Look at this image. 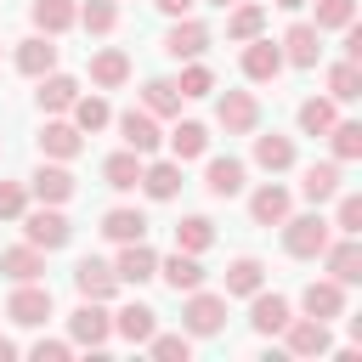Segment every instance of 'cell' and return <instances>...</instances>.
I'll return each instance as SVG.
<instances>
[{"mask_svg": "<svg viewBox=\"0 0 362 362\" xmlns=\"http://www.w3.org/2000/svg\"><path fill=\"white\" fill-rule=\"evenodd\" d=\"M102 238L107 243H136V238H147V215L130 209V204H119V209L102 215Z\"/></svg>", "mask_w": 362, "mask_h": 362, "instance_id": "4316f807", "label": "cell"}, {"mask_svg": "<svg viewBox=\"0 0 362 362\" xmlns=\"http://www.w3.org/2000/svg\"><path fill=\"white\" fill-rule=\"evenodd\" d=\"M124 79H130V57H124V51L107 45V51L90 57V85H96V90H119Z\"/></svg>", "mask_w": 362, "mask_h": 362, "instance_id": "83f0119b", "label": "cell"}, {"mask_svg": "<svg viewBox=\"0 0 362 362\" xmlns=\"http://www.w3.org/2000/svg\"><path fill=\"white\" fill-rule=\"evenodd\" d=\"M328 147H334V164L362 158V124H356V119H334V124H328Z\"/></svg>", "mask_w": 362, "mask_h": 362, "instance_id": "836d02e7", "label": "cell"}, {"mask_svg": "<svg viewBox=\"0 0 362 362\" xmlns=\"http://www.w3.org/2000/svg\"><path fill=\"white\" fill-rule=\"evenodd\" d=\"M74 288H79V300H113L119 294V277H113V266L107 260H96V255H85L79 266H74Z\"/></svg>", "mask_w": 362, "mask_h": 362, "instance_id": "9c48e42d", "label": "cell"}, {"mask_svg": "<svg viewBox=\"0 0 362 362\" xmlns=\"http://www.w3.org/2000/svg\"><path fill=\"white\" fill-rule=\"evenodd\" d=\"M334 198H339V209H334V221H328V226L356 238V232H362V198H356V192H334Z\"/></svg>", "mask_w": 362, "mask_h": 362, "instance_id": "f6af8a7d", "label": "cell"}, {"mask_svg": "<svg viewBox=\"0 0 362 362\" xmlns=\"http://www.w3.org/2000/svg\"><path fill=\"white\" fill-rule=\"evenodd\" d=\"M40 153L45 158H79L85 153V130L74 119H45L40 124Z\"/></svg>", "mask_w": 362, "mask_h": 362, "instance_id": "7c38bea8", "label": "cell"}, {"mask_svg": "<svg viewBox=\"0 0 362 362\" xmlns=\"http://www.w3.org/2000/svg\"><path fill=\"white\" fill-rule=\"evenodd\" d=\"M11 356H17V339H6V334H0V362H11Z\"/></svg>", "mask_w": 362, "mask_h": 362, "instance_id": "f907efd6", "label": "cell"}, {"mask_svg": "<svg viewBox=\"0 0 362 362\" xmlns=\"http://www.w3.org/2000/svg\"><path fill=\"white\" fill-rule=\"evenodd\" d=\"M277 6H283V11H300V6H311V0H277Z\"/></svg>", "mask_w": 362, "mask_h": 362, "instance_id": "816d5d0a", "label": "cell"}, {"mask_svg": "<svg viewBox=\"0 0 362 362\" xmlns=\"http://www.w3.org/2000/svg\"><path fill=\"white\" fill-rule=\"evenodd\" d=\"M175 90H181V96H209V90H215V74L192 57V62L181 68V79H175Z\"/></svg>", "mask_w": 362, "mask_h": 362, "instance_id": "ee69618b", "label": "cell"}, {"mask_svg": "<svg viewBox=\"0 0 362 362\" xmlns=\"http://www.w3.org/2000/svg\"><path fill=\"white\" fill-rule=\"evenodd\" d=\"M215 119H221L226 136H249V130L260 124V102H255V90H226V96L215 102Z\"/></svg>", "mask_w": 362, "mask_h": 362, "instance_id": "8992f818", "label": "cell"}, {"mask_svg": "<svg viewBox=\"0 0 362 362\" xmlns=\"http://www.w3.org/2000/svg\"><path fill=\"white\" fill-rule=\"evenodd\" d=\"M351 23H356V0H317L311 28H351Z\"/></svg>", "mask_w": 362, "mask_h": 362, "instance_id": "7bdbcfd3", "label": "cell"}, {"mask_svg": "<svg viewBox=\"0 0 362 362\" xmlns=\"http://www.w3.org/2000/svg\"><path fill=\"white\" fill-rule=\"evenodd\" d=\"M141 107H147L153 119L181 113V90H175V79H147V85H141Z\"/></svg>", "mask_w": 362, "mask_h": 362, "instance_id": "f35d334b", "label": "cell"}, {"mask_svg": "<svg viewBox=\"0 0 362 362\" xmlns=\"http://www.w3.org/2000/svg\"><path fill=\"white\" fill-rule=\"evenodd\" d=\"M113 277H119V283H153V277H158V255L147 249V238H136V243H119Z\"/></svg>", "mask_w": 362, "mask_h": 362, "instance_id": "4fadbf2b", "label": "cell"}, {"mask_svg": "<svg viewBox=\"0 0 362 362\" xmlns=\"http://www.w3.org/2000/svg\"><path fill=\"white\" fill-rule=\"evenodd\" d=\"M119 136H124V147H130V153H141V158H147V153L164 141V136H158V119H153L147 107H130V113H119Z\"/></svg>", "mask_w": 362, "mask_h": 362, "instance_id": "2e32d148", "label": "cell"}, {"mask_svg": "<svg viewBox=\"0 0 362 362\" xmlns=\"http://www.w3.org/2000/svg\"><path fill=\"white\" fill-rule=\"evenodd\" d=\"M6 317H11L17 328H40V322L51 317V288H45V283H17L11 300H6Z\"/></svg>", "mask_w": 362, "mask_h": 362, "instance_id": "5b68a950", "label": "cell"}, {"mask_svg": "<svg viewBox=\"0 0 362 362\" xmlns=\"http://www.w3.org/2000/svg\"><path fill=\"white\" fill-rule=\"evenodd\" d=\"M300 192L311 198V204H328L334 192H339V164L328 158V164H305V175H300Z\"/></svg>", "mask_w": 362, "mask_h": 362, "instance_id": "4dcf8cb0", "label": "cell"}, {"mask_svg": "<svg viewBox=\"0 0 362 362\" xmlns=\"http://www.w3.org/2000/svg\"><path fill=\"white\" fill-rule=\"evenodd\" d=\"M147 351H153L158 362H187V351H192V334H153V339H147Z\"/></svg>", "mask_w": 362, "mask_h": 362, "instance_id": "bcb514c9", "label": "cell"}, {"mask_svg": "<svg viewBox=\"0 0 362 362\" xmlns=\"http://www.w3.org/2000/svg\"><path fill=\"white\" fill-rule=\"evenodd\" d=\"M294 311H288V300L283 294H266V288H255L249 294V322H255V334H283V322H288Z\"/></svg>", "mask_w": 362, "mask_h": 362, "instance_id": "44dd1931", "label": "cell"}, {"mask_svg": "<svg viewBox=\"0 0 362 362\" xmlns=\"http://www.w3.org/2000/svg\"><path fill=\"white\" fill-rule=\"evenodd\" d=\"M28 17H34V28H40V34H51V40H57V34H68V28L79 23V0H34V6H28Z\"/></svg>", "mask_w": 362, "mask_h": 362, "instance_id": "7402d4cb", "label": "cell"}, {"mask_svg": "<svg viewBox=\"0 0 362 362\" xmlns=\"http://www.w3.org/2000/svg\"><path fill=\"white\" fill-rule=\"evenodd\" d=\"M113 23H119V0H85L79 6V28L85 34H113Z\"/></svg>", "mask_w": 362, "mask_h": 362, "instance_id": "b9f144b4", "label": "cell"}, {"mask_svg": "<svg viewBox=\"0 0 362 362\" xmlns=\"http://www.w3.org/2000/svg\"><path fill=\"white\" fill-rule=\"evenodd\" d=\"M226 11H232V17H226V40H238V45H243V40H255V34L266 28V11H260V6H249V0H238V6H226Z\"/></svg>", "mask_w": 362, "mask_h": 362, "instance_id": "8d00e7d4", "label": "cell"}, {"mask_svg": "<svg viewBox=\"0 0 362 362\" xmlns=\"http://www.w3.org/2000/svg\"><path fill=\"white\" fill-rule=\"evenodd\" d=\"M283 215H288V187L266 181V187L249 192V221L255 226H283Z\"/></svg>", "mask_w": 362, "mask_h": 362, "instance_id": "d6986e66", "label": "cell"}, {"mask_svg": "<svg viewBox=\"0 0 362 362\" xmlns=\"http://www.w3.org/2000/svg\"><path fill=\"white\" fill-rule=\"evenodd\" d=\"M277 51H283V62H294V68H317V51H322V28H311V23H294V28L277 40Z\"/></svg>", "mask_w": 362, "mask_h": 362, "instance_id": "9a60e30c", "label": "cell"}, {"mask_svg": "<svg viewBox=\"0 0 362 362\" xmlns=\"http://www.w3.org/2000/svg\"><path fill=\"white\" fill-rule=\"evenodd\" d=\"M28 209V187L23 181H0V221H17Z\"/></svg>", "mask_w": 362, "mask_h": 362, "instance_id": "7dc6e473", "label": "cell"}, {"mask_svg": "<svg viewBox=\"0 0 362 362\" xmlns=\"http://www.w3.org/2000/svg\"><path fill=\"white\" fill-rule=\"evenodd\" d=\"M28 351H34L40 362H68V351H74V345H68V339H34Z\"/></svg>", "mask_w": 362, "mask_h": 362, "instance_id": "c3c4849f", "label": "cell"}, {"mask_svg": "<svg viewBox=\"0 0 362 362\" xmlns=\"http://www.w3.org/2000/svg\"><path fill=\"white\" fill-rule=\"evenodd\" d=\"M300 311H305V317H317V322H334V317H345V283H334V277H317V283H305V294H300Z\"/></svg>", "mask_w": 362, "mask_h": 362, "instance_id": "30bf717a", "label": "cell"}, {"mask_svg": "<svg viewBox=\"0 0 362 362\" xmlns=\"http://www.w3.org/2000/svg\"><path fill=\"white\" fill-rule=\"evenodd\" d=\"M170 153H175V164L204 158V153H209V130H204V124H192V119H187V124H175V130H170Z\"/></svg>", "mask_w": 362, "mask_h": 362, "instance_id": "d6a6232c", "label": "cell"}, {"mask_svg": "<svg viewBox=\"0 0 362 362\" xmlns=\"http://www.w3.org/2000/svg\"><path fill=\"white\" fill-rule=\"evenodd\" d=\"M260 283H266V266H260L255 255H238V260L226 266V300H232V294H243V300H249Z\"/></svg>", "mask_w": 362, "mask_h": 362, "instance_id": "1f68e13d", "label": "cell"}, {"mask_svg": "<svg viewBox=\"0 0 362 362\" xmlns=\"http://www.w3.org/2000/svg\"><path fill=\"white\" fill-rule=\"evenodd\" d=\"M209 6H221V11H226V6H238V0H209Z\"/></svg>", "mask_w": 362, "mask_h": 362, "instance_id": "f5cc1de1", "label": "cell"}, {"mask_svg": "<svg viewBox=\"0 0 362 362\" xmlns=\"http://www.w3.org/2000/svg\"><path fill=\"white\" fill-rule=\"evenodd\" d=\"M17 221H23V238H28L34 249H45V255H51V249H68V238H74V221H68L57 204H40L34 215L23 209Z\"/></svg>", "mask_w": 362, "mask_h": 362, "instance_id": "6da1fadb", "label": "cell"}, {"mask_svg": "<svg viewBox=\"0 0 362 362\" xmlns=\"http://www.w3.org/2000/svg\"><path fill=\"white\" fill-rule=\"evenodd\" d=\"M204 187H209V198H238L243 192V158H209Z\"/></svg>", "mask_w": 362, "mask_h": 362, "instance_id": "f546056e", "label": "cell"}, {"mask_svg": "<svg viewBox=\"0 0 362 362\" xmlns=\"http://www.w3.org/2000/svg\"><path fill=\"white\" fill-rule=\"evenodd\" d=\"M102 181L113 187V192H136V181H141V153H107L102 158Z\"/></svg>", "mask_w": 362, "mask_h": 362, "instance_id": "f1b7e54d", "label": "cell"}, {"mask_svg": "<svg viewBox=\"0 0 362 362\" xmlns=\"http://www.w3.org/2000/svg\"><path fill=\"white\" fill-rule=\"evenodd\" d=\"M328 238H334V226L322 215H283V249L294 260H317L328 249Z\"/></svg>", "mask_w": 362, "mask_h": 362, "instance_id": "7a4b0ae2", "label": "cell"}, {"mask_svg": "<svg viewBox=\"0 0 362 362\" xmlns=\"http://www.w3.org/2000/svg\"><path fill=\"white\" fill-rule=\"evenodd\" d=\"M0 272H6L11 283H40V277H45V249L17 243V249H6V255H0Z\"/></svg>", "mask_w": 362, "mask_h": 362, "instance_id": "d4e9b609", "label": "cell"}, {"mask_svg": "<svg viewBox=\"0 0 362 362\" xmlns=\"http://www.w3.org/2000/svg\"><path fill=\"white\" fill-rule=\"evenodd\" d=\"M153 204H164V198H175L181 192V164L175 158H158V164H141V181H136Z\"/></svg>", "mask_w": 362, "mask_h": 362, "instance_id": "cb8c5ba5", "label": "cell"}, {"mask_svg": "<svg viewBox=\"0 0 362 362\" xmlns=\"http://www.w3.org/2000/svg\"><path fill=\"white\" fill-rule=\"evenodd\" d=\"M68 334H74V345L102 351V345H107V334H113V317L102 311V300H85V305L68 317Z\"/></svg>", "mask_w": 362, "mask_h": 362, "instance_id": "8fae6325", "label": "cell"}, {"mask_svg": "<svg viewBox=\"0 0 362 362\" xmlns=\"http://www.w3.org/2000/svg\"><path fill=\"white\" fill-rule=\"evenodd\" d=\"M28 192H34L40 204H68V198H74V175H68L62 164H40V170L28 175Z\"/></svg>", "mask_w": 362, "mask_h": 362, "instance_id": "603a6c76", "label": "cell"}, {"mask_svg": "<svg viewBox=\"0 0 362 362\" xmlns=\"http://www.w3.org/2000/svg\"><path fill=\"white\" fill-rule=\"evenodd\" d=\"M181 328H187L192 339L221 334V328H226V294H204V288H192L187 305H181Z\"/></svg>", "mask_w": 362, "mask_h": 362, "instance_id": "3957f363", "label": "cell"}, {"mask_svg": "<svg viewBox=\"0 0 362 362\" xmlns=\"http://www.w3.org/2000/svg\"><path fill=\"white\" fill-rule=\"evenodd\" d=\"M158 277H164L175 294H192V288H204V260L187 255V249H175L170 260H158Z\"/></svg>", "mask_w": 362, "mask_h": 362, "instance_id": "ffe728a7", "label": "cell"}, {"mask_svg": "<svg viewBox=\"0 0 362 362\" xmlns=\"http://www.w3.org/2000/svg\"><path fill=\"white\" fill-rule=\"evenodd\" d=\"M113 334H124L130 345H147V339L158 334V311H153V305H141V300H130V305H119V311H113Z\"/></svg>", "mask_w": 362, "mask_h": 362, "instance_id": "e0dca14e", "label": "cell"}, {"mask_svg": "<svg viewBox=\"0 0 362 362\" xmlns=\"http://www.w3.org/2000/svg\"><path fill=\"white\" fill-rule=\"evenodd\" d=\"M328 124H334V96H305L300 102V130L305 136H328Z\"/></svg>", "mask_w": 362, "mask_h": 362, "instance_id": "60d3db41", "label": "cell"}, {"mask_svg": "<svg viewBox=\"0 0 362 362\" xmlns=\"http://www.w3.org/2000/svg\"><path fill=\"white\" fill-rule=\"evenodd\" d=\"M204 51H209V28H204L198 17H175V23H170V34H164V57L192 62V57H204Z\"/></svg>", "mask_w": 362, "mask_h": 362, "instance_id": "ba28073f", "label": "cell"}, {"mask_svg": "<svg viewBox=\"0 0 362 362\" xmlns=\"http://www.w3.org/2000/svg\"><path fill=\"white\" fill-rule=\"evenodd\" d=\"M283 351H288V356H328V351H334V334H328V322H317V317H288V322H283Z\"/></svg>", "mask_w": 362, "mask_h": 362, "instance_id": "277c9868", "label": "cell"}, {"mask_svg": "<svg viewBox=\"0 0 362 362\" xmlns=\"http://www.w3.org/2000/svg\"><path fill=\"white\" fill-rule=\"evenodd\" d=\"M283 74V51L272 45V40H243V79H255V85H272Z\"/></svg>", "mask_w": 362, "mask_h": 362, "instance_id": "5bb4252c", "label": "cell"}, {"mask_svg": "<svg viewBox=\"0 0 362 362\" xmlns=\"http://www.w3.org/2000/svg\"><path fill=\"white\" fill-rule=\"evenodd\" d=\"M209 243H215V221H209V215H187V221H175V249L204 255Z\"/></svg>", "mask_w": 362, "mask_h": 362, "instance_id": "d590c367", "label": "cell"}, {"mask_svg": "<svg viewBox=\"0 0 362 362\" xmlns=\"http://www.w3.org/2000/svg\"><path fill=\"white\" fill-rule=\"evenodd\" d=\"M68 113H74V124H79L85 136H96V130L113 119V107H107L102 96H74V107H68Z\"/></svg>", "mask_w": 362, "mask_h": 362, "instance_id": "ab89813d", "label": "cell"}, {"mask_svg": "<svg viewBox=\"0 0 362 362\" xmlns=\"http://www.w3.org/2000/svg\"><path fill=\"white\" fill-rule=\"evenodd\" d=\"M328 96H334V102H356V96H362V62H351V57L334 62V68H328Z\"/></svg>", "mask_w": 362, "mask_h": 362, "instance_id": "74e56055", "label": "cell"}, {"mask_svg": "<svg viewBox=\"0 0 362 362\" xmlns=\"http://www.w3.org/2000/svg\"><path fill=\"white\" fill-rule=\"evenodd\" d=\"M317 260H328V277L334 283H362V243L351 238V232H339V238H328V249L317 255Z\"/></svg>", "mask_w": 362, "mask_h": 362, "instance_id": "52a82bcc", "label": "cell"}, {"mask_svg": "<svg viewBox=\"0 0 362 362\" xmlns=\"http://www.w3.org/2000/svg\"><path fill=\"white\" fill-rule=\"evenodd\" d=\"M255 164H260V170H272V175H277V170H288V164H294V141H288V136H277V130H272V136H255Z\"/></svg>", "mask_w": 362, "mask_h": 362, "instance_id": "e575fe53", "label": "cell"}, {"mask_svg": "<svg viewBox=\"0 0 362 362\" xmlns=\"http://www.w3.org/2000/svg\"><path fill=\"white\" fill-rule=\"evenodd\" d=\"M34 96H40V113H68L74 96H79V79H68V74L51 68V74H40V90Z\"/></svg>", "mask_w": 362, "mask_h": 362, "instance_id": "484cf974", "label": "cell"}, {"mask_svg": "<svg viewBox=\"0 0 362 362\" xmlns=\"http://www.w3.org/2000/svg\"><path fill=\"white\" fill-rule=\"evenodd\" d=\"M51 68H57V40H51V34H28V40H17V74L40 79V74H51Z\"/></svg>", "mask_w": 362, "mask_h": 362, "instance_id": "ac0fdd59", "label": "cell"}, {"mask_svg": "<svg viewBox=\"0 0 362 362\" xmlns=\"http://www.w3.org/2000/svg\"><path fill=\"white\" fill-rule=\"evenodd\" d=\"M153 6H158V11H164V17H187V11H192V6H198V0H153Z\"/></svg>", "mask_w": 362, "mask_h": 362, "instance_id": "681fc988", "label": "cell"}]
</instances>
